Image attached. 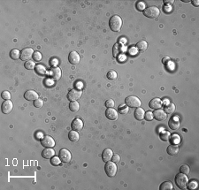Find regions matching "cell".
I'll list each match as a JSON object with an SVG mask.
<instances>
[{"label": "cell", "mask_w": 199, "mask_h": 190, "mask_svg": "<svg viewBox=\"0 0 199 190\" xmlns=\"http://www.w3.org/2000/svg\"><path fill=\"white\" fill-rule=\"evenodd\" d=\"M109 27L112 31L119 32L122 27V20L118 15H113L109 21Z\"/></svg>", "instance_id": "6da1fadb"}, {"label": "cell", "mask_w": 199, "mask_h": 190, "mask_svg": "<svg viewBox=\"0 0 199 190\" xmlns=\"http://www.w3.org/2000/svg\"><path fill=\"white\" fill-rule=\"evenodd\" d=\"M175 183L179 188L185 189L188 186V179L186 176V174H183L182 173H178L175 176Z\"/></svg>", "instance_id": "7a4b0ae2"}, {"label": "cell", "mask_w": 199, "mask_h": 190, "mask_svg": "<svg viewBox=\"0 0 199 190\" xmlns=\"http://www.w3.org/2000/svg\"><path fill=\"white\" fill-rule=\"evenodd\" d=\"M159 9L157 6H150L146 9H144L143 14L145 17L150 18V19H155L159 16Z\"/></svg>", "instance_id": "3957f363"}, {"label": "cell", "mask_w": 199, "mask_h": 190, "mask_svg": "<svg viewBox=\"0 0 199 190\" xmlns=\"http://www.w3.org/2000/svg\"><path fill=\"white\" fill-rule=\"evenodd\" d=\"M125 103L130 108H138L142 104L140 99L135 96H128V97H126Z\"/></svg>", "instance_id": "277c9868"}, {"label": "cell", "mask_w": 199, "mask_h": 190, "mask_svg": "<svg viewBox=\"0 0 199 190\" xmlns=\"http://www.w3.org/2000/svg\"><path fill=\"white\" fill-rule=\"evenodd\" d=\"M104 171L106 174L109 177H114L117 173V165H115L114 162H106L105 166H104Z\"/></svg>", "instance_id": "5b68a950"}, {"label": "cell", "mask_w": 199, "mask_h": 190, "mask_svg": "<svg viewBox=\"0 0 199 190\" xmlns=\"http://www.w3.org/2000/svg\"><path fill=\"white\" fill-rule=\"evenodd\" d=\"M59 157L60 158L61 162L63 163H69L72 159V154L71 152L67 149H60L59 153Z\"/></svg>", "instance_id": "8992f818"}, {"label": "cell", "mask_w": 199, "mask_h": 190, "mask_svg": "<svg viewBox=\"0 0 199 190\" xmlns=\"http://www.w3.org/2000/svg\"><path fill=\"white\" fill-rule=\"evenodd\" d=\"M81 95H83V91L79 89H71L69 93L67 94V98L68 100L71 102H74V101H77L78 99L81 98Z\"/></svg>", "instance_id": "52a82bcc"}, {"label": "cell", "mask_w": 199, "mask_h": 190, "mask_svg": "<svg viewBox=\"0 0 199 190\" xmlns=\"http://www.w3.org/2000/svg\"><path fill=\"white\" fill-rule=\"evenodd\" d=\"M41 144L45 147V148H53L55 146V141L54 139L49 135H46V136H43L41 140Z\"/></svg>", "instance_id": "ba28073f"}, {"label": "cell", "mask_w": 199, "mask_h": 190, "mask_svg": "<svg viewBox=\"0 0 199 190\" xmlns=\"http://www.w3.org/2000/svg\"><path fill=\"white\" fill-rule=\"evenodd\" d=\"M34 50L32 48H25L21 51V60H30V58L33 57Z\"/></svg>", "instance_id": "9c48e42d"}, {"label": "cell", "mask_w": 199, "mask_h": 190, "mask_svg": "<svg viewBox=\"0 0 199 190\" xmlns=\"http://www.w3.org/2000/svg\"><path fill=\"white\" fill-rule=\"evenodd\" d=\"M50 77L53 80H59L61 78V69L58 66H54V67L51 68Z\"/></svg>", "instance_id": "30bf717a"}, {"label": "cell", "mask_w": 199, "mask_h": 190, "mask_svg": "<svg viewBox=\"0 0 199 190\" xmlns=\"http://www.w3.org/2000/svg\"><path fill=\"white\" fill-rule=\"evenodd\" d=\"M71 128H72V130H75V131H77V132L81 131V129L83 128V120H81V119H78V118H76V119H75L73 121H72Z\"/></svg>", "instance_id": "8fae6325"}, {"label": "cell", "mask_w": 199, "mask_h": 190, "mask_svg": "<svg viewBox=\"0 0 199 190\" xmlns=\"http://www.w3.org/2000/svg\"><path fill=\"white\" fill-rule=\"evenodd\" d=\"M13 104L12 101H10V100H5L1 105L2 112L5 113V114L10 113L12 112V110H13Z\"/></svg>", "instance_id": "7c38bea8"}, {"label": "cell", "mask_w": 199, "mask_h": 190, "mask_svg": "<svg viewBox=\"0 0 199 190\" xmlns=\"http://www.w3.org/2000/svg\"><path fill=\"white\" fill-rule=\"evenodd\" d=\"M68 61L70 64L72 65H77L78 63L80 62V56H79V54L73 50V51H71L69 53V56H68Z\"/></svg>", "instance_id": "4fadbf2b"}, {"label": "cell", "mask_w": 199, "mask_h": 190, "mask_svg": "<svg viewBox=\"0 0 199 190\" xmlns=\"http://www.w3.org/2000/svg\"><path fill=\"white\" fill-rule=\"evenodd\" d=\"M105 116L107 117L108 120H116L118 119V112L113 108H108L105 112Z\"/></svg>", "instance_id": "5bb4252c"}, {"label": "cell", "mask_w": 199, "mask_h": 190, "mask_svg": "<svg viewBox=\"0 0 199 190\" xmlns=\"http://www.w3.org/2000/svg\"><path fill=\"white\" fill-rule=\"evenodd\" d=\"M24 97H25L26 100H28V101H35L38 98V95L35 91L30 89V90H27V91L25 92Z\"/></svg>", "instance_id": "9a60e30c"}, {"label": "cell", "mask_w": 199, "mask_h": 190, "mask_svg": "<svg viewBox=\"0 0 199 190\" xmlns=\"http://www.w3.org/2000/svg\"><path fill=\"white\" fill-rule=\"evenodd\" d=\"M168 126L169 128L172 129V130H178L179 128H180V120H179V118L177 116H174V118H172V119L169 120L168 122Z\"/></svg>", "instance_id": "2e32d148"}, {"label": "cell", "mask_w": 199, "mask_h": 190, "mask_svg": "<svg viewBox=\"0 0 199 190\" xmlns=\"http://www.w3.org/2000/svg\"><path fill=\"white\" fill-rule=\"evenodd\" d=\"M153 117L158 121H163L166 120V113L164 112V110H155L154 113H153Z\"/></svg>", "instance_id": "e0dca14e"}, {"label": "cell", "mask_w": 199, "mask_h": 190, "mask_svg": "<svg viewBox=\"0 0 199 190\" xmlns=\"http://www.w3.org/2000/svg\"><path fill=\"white\" fill-rule=\"evenodd\" d=\"M149 105H150V108H151V109L158 110L162 106V101H161L160 98H157V97L153 98L150 100Z\"/></svg>", "instance_id": "ac0fdd59"}, {"label": "cell", "mask_w": 199, "mask_h": 190, "mask_svg": "<svg viewBox=\"0 0 199 190\" xmlns=\"http://www.w3.org/2000/svg\"><path fill=\"white\" fill-rule=\"evenodd\" d=\"M113 156V152L111 149H105L103 153H102V159L104 162H108V161H110L112 159Z\"/></svg>", "instance_id": "d6986e66"}, {"label": "cell", "mask_w": 199, "mask_h": 190, "mask_svg": "<svg viewBox=\"0 0 199 190\" xmlns=\"http://www.w3.org/2000/svg\"><path fill=\"white\" fill-rule=\"evenodd\" d=\"M54 155H55V151H54L51 148H46L45 149H43V151L42 152L43 157L46 158V159H50V158L53 157Z\"/></svg>", "instance_id": "ffe728a7"}, {"label": "cell", "mask_w": 199, "mask_h": 190, "mask_svg": "<svg viewBox=\"0 0 199 190\" xmlns=\"http://www.w3.org/2000/svg\"><path fill=\"white\" fill-rule=\"evenodd\" d=\"M135 119H136L137 120H142L144 119V115H145V112H144V110L142 109V108H140L138 107L136 110L134 111V113Z\"/></svg>", "instance_id": "44dd1931"}, {"label": "cell", "mask_w": 199, "mask_h": 190, "mask_svg": "<svg viewBox=\"0 0 199 190\" xmlns=\"http://www.w3.org/2000/svg\"><path fill=\"white\" fill-rule=\"evenodd\" d=\"M166 151L169 155L174 156V155H176V154H178V152H179V146L176 145V144H172V145H169L167 147Z\"/></svg>", "instance_id": "7402d4cb"}, {"label": "cell", "mask_w": 199, "mask_h": 190, "mask_svg": "<svg viewBox=\"0 0 199 190\" xmlns=\"http://www.w3.org/2000/svg\"><path fill=\"white\" fill-rule=\"evenodd\" d=\"M175 111V105L173 103H167L165 104L164 106V112L166 113H168V114H172V113H174Z\"/></svg>", "instance_id": "603a6c76"}, {"label": "cell", "mask_w": 199, "mask_h": 190, "mask_svg": "<svg viewBox=\"0 0 199 190\" xmlns=\"http://www.w3.org/2000/svg\"><path fill=\"white\" fill-rule=\"evenodd\" d=\"M68 138L71 142H78L79 139H80V135H79V133L77 131H75V130H72L69 132L68 134Z\"/></svg>", "instance_id": "cb8c5ba5"}, {"label": "cell", "mask_w": 199, "mask_h": 190, "mask_svg": "<svg viewBox=\"0 0 199 190\" xmlns=\"http://www.w3.org/2000/svg\"><path fill=\"white\" fill-rule=\"evenodd\" d=\"M122 51H123L122 45L117 43L115 46L113 47V56L115 58H119V55H120V54L122 53Z\"/></svg>", "instance_id": "d4e9b609"}, {"label": "cell", "mask_w": 199, "mask_h": 190, "mask_svg": "<svg viewBox=\"0 0 199 190\" xmlns=\"http://www.w3.org/2000/svg\"><path fill=\"white\" fill-rule=\"evenodd\" d=\"M136 48L138 50L140 51H144V50H146L147 48H148V43L146 41H140L136 43Z\"/></svg>", "instance_id": "484cf974"}, {"label": "cell", "mask_w": 199, "mask_h": 190, "mask_svg": "<svg viewBox=\"0 0 199 190\" xmlns=\"http://www.w3.org/2000/svg\"><path fill=\"white\" fill-rule=\"evenodd\" d=\"M159 189L160 190H172L173 189V184H172V182L169 181V180H166V181L163 182L160 185Z\"/></svg>", "instance_id": "4316f807"}, {"label": "cell", "mask_w": 199, "mask_h": 190, "mask_svg": "<svg viewBox=\"0 0 199 190\" xmlns=\"http://www.w3.org/2000/svg\"><path fill=\"white\" fill-rule=\"evenodd\" d=\"M159 136H160V139L162 141H164V142H167L170 140V137H171V134L167 131H163L160 133L159 134Z\"/></svg>", "instance_id": "83f0119b"}, {"label": "cell", "mask_w": 199, "mask_h": 190, "mask_svg": "<svg viewBox=\"0 0 199 190\" xmlns=\"http://www.w3.org/2000/svg\"><path fill=\"white\" fill-rule=\"evenodd\" d=\"M10 57L13 59H18L19 58H21V52L19 50L17 49H13L10 51Z\"/></svg>", "instance_id": "f1b7e54d"}, {"label": "cell", "mask_w": 199, "mask_h": 190, "mask_svg": "<svg viewBox=\"0 0 199 190\" xmlns=\"http://www.w3.org/2000/svg\"><path fill=\"white\" fill-rule=\"evenodd\" d=\"M69 109H70L72 112H74L79 111V109H80V104H79V103L76 102V101L71 102L70 104H69Z\"/></svg>", "instance_id": "f546056e"}, {"label": "cell", "mask_w": 199, "mask_h": 190, "mask_svg": "<svg viewBox=\"0 0 199 190\" xmlns=\"http://www.w3.org/2000/svg\"><path fill=\"white\" fill-rule=\"evenodd\" d=\"M35 72L39 74V75H44L45 73H46V69H45V67L42 65H38L35 66Z\"/></svg>", "instance_id": "4dcf8cb0"}, {"label": "cell", "mask_w": 199, "mask_h": 190, "mask_svg": "<svg viewBox=\"0 0 199 190\" xmlns=\"http://www.w3.org/2000/svg\"><path fill=\"white\" fill-rule=\"evenodd\" d=\"M128 106L126 105V104H121L119 106V112L121 113V114H126V113H128Z\"/></svg>", "instance_id": "1f68e13d"}, {"label": "cell", "mask_w": 199, "mask_h": 190, "mask_svg": "<svg viewBox=\"0 0 199 190\" xmlns=\"http://www.w3.org/2000/svg\"><path fill=\"white\" fill-rule=\"evenodd\" d=\"M117 77H118V74H117L115 71H109L107 73V78L110 80H115Z\"/></svg>", "instance_id": "d6a6232c"}, {"label": "cell", "mask_w": 199, "mask_h": 190, "mask_svg": "<svg viewBox=\"0 0 199 190\" xmlns=\"http://www.w3.org/2000/svg\"><path fill=\"white\" fill-rule=\"evenodd\" d=\"M24 66L26 67V69H28V70H32V69L35 68V62H34V61H32V60H28V61H26Z\"/></svg>", "instance_id": "836d02e7"}, {"label": "cell", "mask_w": 199, "mask_h": 190, "mask_svg": "<svg viewBox=\"0 0 199 190\" xmlns=\"http://www.w3.org/2000/svg\"><path fill=\"white\" fill-rule=\"evenodd\" d=\"M180 171L182 173H183V174H188L189 173V171H190V169H189V166L188 165H182L180 166Z\"/></svg>", "instance_id": "e575fe53"}, {"label": "cell", "mask_w": 199, "mask_h": 190, "mask_svg": "<svg viewBox=\"0 0 199 190\" xmlns=\"http://www.w3.org/2000/svg\"><path fill=\"white\" fill-rule=\"evenodd\" d=\"M60 163H61V160H60V158L58 157H53L51 158V164L52 165H54V166L59 165L60 164Z\"/></svg>", "instance_id": "d590c367"}, {"label": "cell", "mask_w": 199, "mask_h": 190, "mask_svg": "<svg viewBox=\"0 0 199 190\" xmlns=\"http://www.w3.org/2000/svg\"><path fill=\"white\" fill-rule=\"evenodd\" d=\"M33 58H34L35 61H37V62L41 61V59H42V54H41L39 51L34 52V54H33Z\"/></svg>", "instance_id": "8d00e7d4"}, {"label": "cell", "mask_w": 199, "mask_h": 190, "mask_svg": "<svg viewBox=\"0 0 199 190\" xmlns=\"http://www.w3.org/2000/svg\"><path fill=\"white\" fill-rule=\"evenodd\" d=\"M43 105V101L42 100L41 98H37V100L34 101V106L37 107V108H41Z\"/></svg>", "instance_id": "74e56055"}, {"label": "cell", "mask_w": 199, "mask_h": 190, "mask_svg": "<svg viewBox=\"0 0 199 190\" xmlns=\"http://www.w3.org/2000/svg\"><path fill=\"white\" fill-rule=\"evenodd\" d=\"M1 97L3 99H5V100H10L11 94H10V92H8V91H3L1 93Z\"/></svg>", "instance_id": "f35d334b"}, {"label": "cell", "mask_w": 199, "mask_h": 190, "mask_svg": "<svg viewBox=\"0 0 199 190\" xmlns=\"http://www.w3.org/2000/svg\"><path fill=\"white\" fill-rule=\"evenodd\" d=\"M144 118H145V120H148V121H151L153 119H154V117H153V113L151 112H147L145 113V115H144Z\"/></svg>", "instance_id": "ab89813d"}, {"label": "cell", "mask_w": 199, "mask_h": 190, "mask_svg": "<svg viewBox=\"0 0 199 190\" xmlns=\"http://www.w3.org/2000/svg\"><path fill=\"white\" fill-rule=\"evenodd\" d=\"M114 105H115V103L112 99H108V100L105 102V106L107 108H113Z\"/></svg>", "instance_id": "60d3db41"}, {"label": "cell", "mask_w": 199, "mask_h": 190, "mask_svg": "<svg viewBox=\"0 0 199 190\" xmlns=\"http://www.w3.org/2000/svg\"><path fill=\"white\" fill-rule=\"evenodd\" d=\"M180 136L177 134H174L172 136V142H174V144H176V145H178V143L180 142Z\"/></svg>", "instance_id": "b9f144b4"}, {"label": "cell", "mask_w": 199, "mask_h": 190, "mask_svg": "<svg viewBox=\"0 0 199 190\" xmlns=\"http://www.w3.org/2000/svg\"><path fill=\"white\" fill-rule=\"evenodd\" d=\"M136 8L138 11H144V8H145V4L143 2H138L136 4Z\"/></svg>", "instance_id": "7bdbcfd3"}, {"label": "cell", "mask_w": 199, "mask_h": 190, "mask_svg": "<svg viewBox=\"0 0 199 190\" xmlns=\"http://www.w3.org/2000/svg\"><path fill=\"white\" fill-rule=\"evenodd\" d=\"M112 162L115 163V164H116V163L120 162V155H118V154H113V156H112Z\"/></svg>", "instance_id": "ee69618b"}, {"label": "cell", "mask_w": 199, "mask_h": 190, "mask_svg": "<svg viewBox=\"0 0 199 190\" xmlns=\"http://www.w3.org/2000/svg\"><path fill=\"white\" fill-rule=\"evenodd\" d=\"M197 187V182L196 181H191L188 184V189H196Z\"/></svg>", "instance_id": "f6af8a7d"}, {"label": "cell", "mask_w": 199, "mask_h": 190, "mask_svg": "<svg viewBox=\"0 0 199 190\" xmlns=\"http://www.w3.org/2000/svg\"><path fill=\"white\" fill-rule=\"evenodd\" d=\"M164 3L171 6L172 5H173V4L174 3V0H165V1H164Z\"/></svg>", "instance_id": "bcb514c9"}, {"label": "cell", "mask_w": 199, "mask_h": 190, "mask_svg": "<svg viewBox=\"0 0 199 190\" xmlns=\"http://www.w3.org/2000/svg\"><path fill=\"white\" fill-rule=\"evenodd\" d=\"M165 9L166 10V12H171V11H172V7H171V6H169V7H168V6H166Z\"/></svg>", "instance_id": "7dc6e473"}, {"label": "cell", "mask_w": 199, "mask_h": 190, "mask_svg": "<svg viewBox=\"0 0 199 190\" xmlns=\"http://www.w3.org/2000/svg\"><path fill=\"white\" fill-rule=\"evenodd\" d=\"M198 3H199V1H197V0H196V1H192V4H193L195 6H198V5H199Z\"/></svg>", "instance_id": "c3c4849f"}, {"label": "cell", "mask_w": 199, "mask_h": 190, "mask_svg": "<svg viewBox=\"0 0 199 190\" xmlns=\"http://www.w3.org/2000/svg\"><path fill=\"white\" fill-rule=\"evenodd\" d=\"M182 2H190L189 0H182Z\"/></svg>", "instance_id": "681fc988"}]
</instances>
